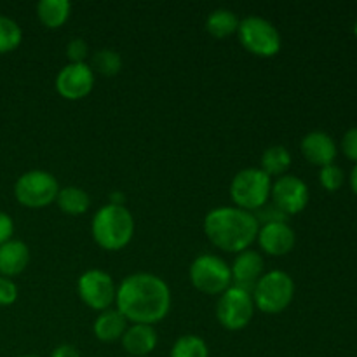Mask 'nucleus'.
I'll return each mask as SVG.
<instances>
[{"label": "nucleus", "instance_id": "nucleus-16", "mask_svg": "<svg viewBox=\"0 0 357 357\" xmlns=\"http://www.w3.org/2000/svg\"><path fill=\"white\" fill-rule=\"evenodd\" d=\"M122 347L131 357H145L157 347V331L150 324H132L122 335Z\"/></svg>", "mask_w": 357, "mask_h": 357}, {"label": "nucleus", "instance_id": "nucleus-14", "mask_svg": "<svg viewBox=\"0 0 357 357\" xmlns=\"http://www.w3.org/2000/svg\"><path fill=\"white\" fill-rule=\"evenodd\" d=\"M264 267V258H261V255L258 253V251L244 250L241 251V253H237L234 265L230 267V271H232L234 286L253 293L255 286L260 281Z\"/></svg>", "mask_w": 357, "mask_h": 357}, {"label": "nucleus", "instance_id": "nucleus-29", "mask_svg": "<svg viewBox=\"0 0 357 357\" xmlns=\"http://www.w3.org/2000/svg\"><path fill=\"white\" fill-rule=\"evenodd\" d=\"M17 298V286L9 278L0 275V307L13 305Z\"/></svg>", "mask_w": 357, "mask_h": 357}, {"label": "nucleus", "instance_id": "nucleus-18", "mask_svg": "<svg viewBox=\"0 0 357 357\" xmlns=\"http://www.w3.org/2000/svg\"><path fill=\"white\" fill-rule=\"evenodd\" d=\"M94 337L101 342H115L128 330V321L117 309H107L94 321Z\"/></svg>", "mask_w": 357, "mask_h": 357}, {"label": "nucleus", "instance_id": "nucleus-19", "mask_svg": "<svg viewBox=\"0 0 357 357\" xmlns=\"http://www.w3.org/2000/svg\"><path fill=\"white\" fill-rule=\"evenodd\" d=\"M70 6L68 0H40L37 3V16L40 23L47 28H59L66 23L70 17Z\"/></svg>", "mask_w": 357, "mask_h": 357}, {"label": "nucleus", "instance_id": "nucleus-17", "mask_svg": "<svg viewBox=\"0 0 357 357\" xmlns=\"http://www.w3.org/2000/svg\"><path fill=\"white\" fill-rule=\"evenodd\" d=\"M30 261V250L23 241L10 239L0 246V274L2 278L20 275Z\"/></svg>", "mask_w": 357, "mask_h": 357}, {"label": "nucleus", "instance_id": "nucleus-12", "mask_svg": "<svg viewBox=\"0 0 357 357\" xmlns=\"http://www.w3.org/2000/svg\"><path fill=\"white\" fill-rule=\"evenodd\" d=\"M94 72L87 63H70L56 77V91L66 100H82L93 91Z\"/></svg>", "mask_w": 357, "mask_h": 357}, {"label": "nucleus", "instance_id": "nucleus-8", "mask_svg": "<svg viewBox=\"0 0 357 357\" xmlns=\"http://www.w3.org/2000/svg\"><path fill=\"white\" fill-rule=\"evenodd\" d=\"M190 282L206 295H222L232 286V271L216 255H201L190 265Z\"/></svg>", "mask_w": 357, "mask_h": 357}, {"label": "nucleus", "instance_id": "nucleus-6", "mask_svg": "<svg viewBox=\"0 0 357 357\" xmlns=\"http://www.w3.org/2000/svg\"><path fill=\"white\" fill-rule=\"evenodd\" d=\"M237 35L243 47L255 56L271 58L281 51V35L278 28L260 16H248L241 20Z\"/></svg>", "mask_w": 357, "mask_h": 357}, {"label": "nucleus", "instance_id": "nucleus-3", "mask_svg": "<svg viewBox=\"0 0 357 357\" xmlns=\"http://www.w3.org/2000/svg\"><path fill=\"white\" fill-rule=\"evenodd\" d=\"M91 230L98 246L107 251H119L131 243L135 220L124 206L107 204L94 215Z\"/></svg>", "mask_w": 357, "mask_h": 357}, {"label": "nucleus", "instance_id": "nucleus-28", "mask_svg": "<svg viewBox=\"0 0 357 357\" xmlns=\"http://www.w3.org/2000/svg\"><path fill=\"white\" fill-rule=\"evenodd\" d=\"M87 52H89V47L82 38H73L66 45V56H68L70 63H84L87 58Z\"/></svg>", "mask_w": 357, "mask_h": 357}, {"label": "nucleus", "instance_id": "nucleus-10", "mask_svg": "<svg viewBox=\"0 0 357 357\" xmlns=\"http://www.w3.org/2000/svg\"><path fill=\"white\" fill-rule=\"evenodd\" d=\"M77 291H79L80 300L89 309L103 312V310L110 309L112 303L115 302L117 288L107 272L94 268V271H87L80 275L79 282H77Z\"/></svg>", "mask_w": 357, "mask_h": 357}, {"label": "nucleus", "instance_id": "nucleus-25", "mask_svg": "<svg viewBox=\"0 0 357 357\" xmlns=\"http://www.w3.org/2000/svg\"><path fill=\"white\" fill-rule=\"evenodd\" d=\"M21 38L23 33L20 24L10 17L0 16V54L14 51L21 44Z\"/></svg>", "mask_w": 357, "mask_h": 357}, {"label": "nucleus", "instance_id": "nucleus-5", "mask_svg": "<svg viewBox=\"0 0 357 357\" xmlns=\"http://www.w3.org/2000/svg\"><path fill=\"white\" fill-rule=\"evenodd\" d=\"M253 303L265 314H279L286 310L295 296V282L282 271H272L261 275L253 289Z\"/></svg>", "mask_w": 357, "mask_h": 357}, {"label": "nucleus", "instance_id": "nucleus-15", "mask_svg": "<svg viewBox=\"0 0 357 357\" xmlns=\"http://www.w3.org/2000/svg\"><path fill=\"white\" fill-rule=\"evenodd\" d=\"M302 153L314 166H330L337 157L333 138L323 131H312L302 139Z\"/></svg>", "mask_w": 357, "mask_h": 357}, {"label": "nucleus", "instance_id": "nucleus-31", "mask_svg": "<svg viewBox=\"0 0 357 357\" xmlns=\"http://www.w3.org/2000/svg\"><path fill=\"white\" fill-rule=\"evenodd\" d=\"M14 234V222L7 213L0 211V246L6 244L7 241L13 239Z\"/></svg>", "mask_w": 357, "mask_h": 357}, {"label": "nucleus", "instance_id": "nucleus-24", "mask_svg": "<svg viewBox=\"0 0 357 357\" xmlns=\"http://www.w3.org/2000/svg\"><path fill=\"white\" fill-rule=\"evenodd\" d=\"M171 357H209L206 342L195 335H183L174 342Z\"/></svg>", "mask_w": 357, "mask_h": 357}, {"label": "nucleus", "instance_id": "nucleus-13", "mask_svg": "<svg viewBox=\"0 0 357 357\" xmlns=\"http://www.w3.org/2000/svg\"><path fill=\"white\" fill-rule=\"evenodd\" d=\"M258 244L261 250L272 257H284L295 248L296 236L286 222H275L261 225L258 230Z\"/></svg>", "mask_w": 357, "mask_h": 357}, {"label": "nucleus", "instance_id": "nucleus-27", "mask_svg": "<svg viewBox=\"0 0 357 357\" xmlns=\"http://www.w3.org/2000/svg\"><path fill=\"white\" fill-rule=\"evenodd\" d=\"M255 218H257L258 225L260 223H264V225H267V223H275V222H284L286 220V215L281 211V209L278 208V206H261L258 211H255Z\"/></svg>", "mask_w": 357, "mask_h": 357}, {"label": "nucleus", "instance_id": "nucleus-21", "mask_svg": "<svg viewBox=\"0 0 357 357\" xmlns=\"http://www.w3.org/2000/svg\"><path fill=\"white\" fill-rule=\"evenodd\" d=\"M56 202H58L59 209L66 215H82L89 209L91 199L87 195L86 190L77 187H66L61 188L58 192V197H56Z\"/></svg>", "mask_w": 357, "mask_h": 357}, {"label": "nucleus", "instance_id": "nucleus-2", "mask_svg": "<svg viewBox=\"0 0 357 357\" xmlns=\"http://www.w3.org/2000/svg\"><path fill=\"white\" fill-rule=\"evenodd\" d=\"M258 230L260 225L253 213L230 206L211 209L204 220V232L208 239L216 248L229 253L248 250V246L257 239Z\"/></svg>", "mask_w": 357, "mask_h": 357}, {"label": "nucleus", "instance_id": "nucleus-33", "mask_svg": "<svg viewBox=\"0 0 357 357\" xmlns=\"http://www.w3.org/2000/svg\"><path fill=\"white\" fill-rule=\"evenodd\" d=\"M351 187L352 190H354V194L357 195V164L354 169H352V174H351Z\"/></svg>", "mask_w": 357, "mask_h": 357}, {"label": "nucleus", "instance_id": "nucleus-22", "mask_svg": "<svg viewBox=\"0 0 357 357\" xmlns=\"http://www.w3.org/2000/svg\"><path fill=\"white\" fill-rule=\"evenodd\" d=\"M291 164V155L282 145H274L267 149L261 155V171L268 176H281Z\"/></svg>", "mask_w": 357, "mask_h": 357}, {"label": "nucleus", "instance_id": "nucleus-4", "mask_svg": "<svg viewBox=\"0 0 357 357\" xmlns=\"http://www.w3.org/2000/svg\"><path fill=\"white\" fill-rule=\"evenodd\" d=\"M271 190V176L257 167L239 171L230 183V197H232L236 208L250 213L258 211L261 206L267 204Z\"/></svg>", "mask_w": 357, "mask_h": 357}, {"label": "nucleus", "instance_id": "nucleus-32", "mask_svg": "<svg viewBox=\"0 0 357 357\" xmlns=\"http://www.w3.org/2000/svg\"><path fill=\"white\" fill-rule=\"evenodd\" d=\"M51 357H80V354L79 351H77V347H73V345L61 344L52 351Z\"/></svg>", "mask_w": 357, "mask_h": 357}, {"label": "nucleus", "instance_id": "nucleus-1", "mask_svg": "<svg viewBox=\"0 0 357 357\" xmlns=\"http://www.w3.org/2000/svg\"><path fill=\"white\" fill-rule=\"evenodd\" d=\"M117 310L132 324H150L162 321L171 309V291L164 279L139 272L128 275L115 293Z\"/></svg>", "mask_w": 357, "mask_h": 357}, {"label": "nucleus", "instance_id": "nucleus-34", "mask_svg": "<svg viewBox=\"0 0 357 357\" xmlns=\"http://www.w3.org/2000/svg\"><path fill=\"white\" fill-rule=\"evenodd\" d=\"M354 33H356V37H357V20H356V24H354Z\"/></svg>", "mask_w": 357, "mask_h": 357}, {"label": "nucleus", "instance_id": "nucleus-35", "mask_svg": "<svg viewBox=\"0 0 357 357\" xmlns=\"http://www.w3.org/2000/svg\"><path fill=\"white\" fill-rule=\"evenodd\" d=\"M20 357H38V356H31V354H28V356H20Z\"/></svg>", "mask_w": 357, "mask_h": 357}, {"label": "nucleus", "instance_id": "nucleus-9", "mask_svg": "<svg viewBox=\"0 0 357 357\" xmlns=\"http://www.w3.org/2000/svg\"><path fill=\"white\" fill-rule=\"evenodd\" d=\"M255 312L253 295L237 286H230L216 303V319L225 330L237 331L250 324Z\"/></svg>", "mask_w": 357, "mask_h": 357}, {"label": "nucleus", "instance_id": "nucleus-23", "mask_svg": "<svg viewBox=\"0 0 357 357\" xmlns=\"http://www.w3.org/2000/svg\"><path fill=\"white\" fill-rule=\"evenodd\" d=\"M91 70L105 77H114L121 72L122 58L114 49H101L91 59Z\"/></svg>", "mask_w": 357, "mask_h": 357}, {"label": "nucleus", "instance_id": "nucleus-26", "mask_svg": "<svg viewBox=\"0 0 357 357\" xmlns=\"http://www.w3.org/2000/svg\"><path fill=\"white\" fill-rule=\"evenodd\" d=\"M319 180L326 190L335 192L344 185V171L338 166H335V164H330V166L321 167Z\"/></svg>", "mask_w": 357, "mask_h": 357}, {"label": "nucleus", "instance_id": "nucleus-7", "mask_svg": "<svg viewBox=\"0 0 357 357\" xmlns=\"http://www.w3.org/2000/svg\"><path fill=\"white\" fill-rule=\"evenodd\" d=\"M58 180L47 171H28L17 178L14 195L24 208L38 209L52 204L58 197Z\"/></svg>", "mask_w": 357, "mask_h": 357}, {"label": "nucleus", "instance_id": "nucleus-11", "mask_svg": "<svg viewBox=\"0 0 357 357\" xmlns=\"http://www.w3.org/2000/svg\"><path fill=\"white\" fill-rule=\"evenodd\" d=\"M271 197L286 216L298 215L309 204V187L298 176L286 174L272 185Z\"/></svg>", "mask_w": 357, "mask_h": 357}, {"label": "nucleus", "instance_id": "nucleus-20", "mask_svg": "<svg viewBox=\"0 0 357 357\" xmlns=\"http://www.w3.org/2000/svg\"><path fill=\"white\" fill-rule=\"evenodd\" d=\"M239 20L236 13L229 9H215L206 20V30L215 38H227L230 35L237 33Z\"/></svg>", "mask_w": 357, "mask_h": 357}, {"label": "nucleus", "instance_id": "nucleus-30", "mask_svg": "<svg viewBox=\"0 0 357 357\" xmlns=\"http://www.w3.org/2000/svg\"><path fill=\"white\" fill-rule=\"evenodd\" d=\"M342 150H344L345 157L357 162V128L349 129L342 138Z\"/></svg>", "mask_w": 357, "mask_h": 357}]
</instances>
